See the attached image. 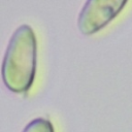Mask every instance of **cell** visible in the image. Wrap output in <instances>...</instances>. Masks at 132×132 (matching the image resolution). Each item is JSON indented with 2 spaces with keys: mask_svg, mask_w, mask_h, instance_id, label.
Here are the masks:
<instances>
[{
  "mask_svg": "<svg viewBox=\"0 0 132 132\" xmlns=\"http://www.w3.org/2000/svg\"><path fill=\"white\" fill-rule=\"evenodd\" d=\"M129 0H87L78 15V28L92 35L106 27L125 8Z\"/></svg>",
  "mask_w": 132,
  "mask_h": 132,
  "instance_id": "cell-2",
  "label": "cell"
},
{
  "mask_svg": "<svg viewBox=\"0 0 132 132\" xmlns=\"http://www.w3.org/2000/svg\"><path fill=\"white\" fill-rule=\"evenodd\" d=\"M22 132H55V130L50 120L37 118L27 124Z\"/></svg>",
  "mask_w": 132,
  "mask_h": 132,
  "instance_id": "cell-3",
  "label": "cell"
},
{
  "mask_svg": "<svg viewBox=\"0 0 132 132\" xmlns=\"http://www.w3.org/2000/svg\"><path fill=\"white\" fill-rule=\"evenodd\" d=\"M36 42L30 27L23 25L13 34L2 63L4 85L14 93L27 92L35 77Z\"/></svg>",
  "mask_w": 132,
  "mask_h": 132,
  "instance_id": "cell-1",
  "label": "cell"
}]
</instances>
